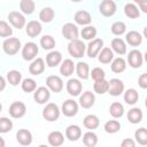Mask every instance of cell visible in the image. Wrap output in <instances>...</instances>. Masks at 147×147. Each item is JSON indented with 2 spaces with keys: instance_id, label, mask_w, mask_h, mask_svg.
<instances>
[{
  "instance_id": "cell-47",
  "label": "cell",
  "mask_w": 147,
  "mask_h": 147,
  "mask_svg": "<svg viewBox=\"0 0 147 147\" xmlns=\"http://www.w3.org/2000/svg\"><path fill=\"white\" fill-rule=\"evenodd\" d=\"M22 88H23V91H25L28 93L32 92L36 88V82L33 79H31V78H26L22 83Z\"/></svg>"
},
{
  "instance_id": "cell-51",
  "label": "cell",
  "mask_w": 147,
  "mask_h": 147,
  "mask_svg": "<svg viewBox=\"0 0 147 147\" xmlns=\"http://www.w3.org/2000/svg\"><path fill=\"white\" fill-rule=\"evenodd\" d=\"M134 1L139 3V6L144 13H147V0H134Z\"/></svg>"
},
{
  "instance_id": "cell-17",
  "label": "cell",
  "mask_w": 147,
  "mask_h": 147,
  "mask_svg": "<svg viewBox=\"0 0 147 147\" xmlns=\"http://www.w3.org/2000/svg\"><path fill=\"white\" fill-rule=\"evenodd\" d=\"M40 32H41V25H40L39 22H37V21H31V22L28 23V25H26V33H28L29 37L34 38V37H37Z\"/></svg>"
},
{
  "instance_id": "cell-32",
  "label": "cell",
  "mask_w": 147,
  "mask_h": 147,
  "mask_svg": "<svg viewBox=\"0 0 147 147\" xmlns=\"http://www.w3.org/2000/svg\"><path fill=\"white\" fill-rule=\"evenodd\" d=\"M53 17H54V10H53L51 7L44 8V9L40 11V14H39V18H40L42 22H45V23L51 22V21L53 20Z\"/></svg>"
},
{
  "instance_id": "cell-20",
  "label": "cell",
  "mask_w": 147,
  "mask_h": 147,
  "mask_svg": "<svg viewBox=\"0 0 147 147\" xmlns=\"http://www.w3.org/2000/svg\"><path fill=\"white\" fill-rule=\"evenodd\" d=\"M94 100H95V98H94L93 93L90 92V91H86L80 96L79 102H80V105H82L83 108H90V107H92L94 105Z\"/></svg>"
},
{
  "instance_id": "cell-3",
  "label": "cell",
  "mask_w": 147,
  "mask_h": 147,
  "mask_svg": "<svg viewBox=\"0 0 147 147\" xmlns=\"http://www.w3.org/2000/svg\"><path fill=\"white\" fill-rule=\"evenodd\" d=\"M42 116L45 119L49 121V122H53V121H56L60 116V110H59V107L55 105V103H48L45 109L42 110Z\"/></svg>"
},
{
  "instance_id": "cell-36",
  "label": "cell",
  "mask_w": 147,
  "mask_h": 147,
  "mask_svg": "<svg viewBox=\"0 0 147 147\" xmlns=\"http://www.w3.org/2000/svg\"><path fill=\"white\" fill-rule=\"evenodd\" d=\"M109 113L111 114V116H114V117L117 118V117H121L123 115L124 108H123V106L119 102H113L111 106H110V108H109Z\"/></svg>"
},
{
  "instance_id": "cell-16",
  "label": "cell",
  "mask_w": 147,
  "mask_h": 147,
  "mask_svg": "<svg viewBox=\"0 0 147 147\" xmlns=\"http://www.w3.org/2000/svg\"><path fill=\"white\" fill-rule=\"evenodd\" d=\"M16 139H17V141H18L21 145L28 146V145H30L31 141H32V136H31V132H30V131L23 129V130H20V131L17 132Z\"/></svg>"
},
{
  "instance_id": "cell-50",
  "label": "cell",
  "mask_w": 147,
  "mask_h": 147,
  "mask_svg": "<svg viewBox=\"0 0 147 147\" xmlns=\"http://www.w3.org/2000/svg\"><path fill=\"white\" fill-rule=\"evenodd\" d=\"M121 145L122 147H134V141L131 139H124Z\"/></svg>"
},
{
  "instance_id": "cell-46",
  "label": "cell",
  "mask_w": 147,
  "mask_h": 147,
  "mask_svg": "<svg viewBox=\"0 0 147 147\" xmlns=\"http://www.w3.org/2000/svg\"><path fill=\"white\" fill-rule=\"evenodd\" d=\"M125 29H126V26H125V24L123 22H115L111 25V32L114 34H117V36L124 33L125 32Z\"/></svg>"
},
{
  "instance_id": "cell-9",
  "label": "cell",
  "mask_w": 147,
  "mask_h": 147,
  "mask_svg": "<svg viewBox=\"0 0 147 147\" xmlns=\"http://www.w3.org/2000/svg\"><path fill=\"white\" fill-rule=\"evenodd\" d=\"M77 111H78V105L74 100H67L62 105V113L68 117L76 115Z\"/></svg>"
},
{
  "instance_id": "cell-24",
  "label": "cell",
  "mask_w": 147,
  "mask_h": 147,
  "mask_svg": "<svg viewBox=\"0 0 147 147\" xmlns=\"http://www.w3.org/2000/svg\"><path fill=\"white\" fill-rule=\"evenodd\" d=\"M126 41L131 45V46H138L141 44L142 41V37L139 32L137 31H130L127 34H126Z\"/></svg>"
},
{
  "instance_id": "cell-23",
  "label": "cell",
  "mask_w": 147,
  "mask_h": 147,
  "mask_svg": "<svg viewBox=\"0 0 147 147\" xmlns=\"http://www.w3.org/2000/svg\"><path fill=\"white\" fill-rule=\"evenodd\" d=\"M62 60V55L60 52H51L46 56V62L48 67H56Z\"/></svg>"
},
{
  "instance_id": "cell-21",
  "label": "cell",
  "mask_w": 147,
  "mask_h": 147,
  "mask_svg": "<svg viewBox=\"0 0 147 147\" xmlns=\"http://www.w3.org/2000/svg\"><path fill=\"white\" fill-rule=\"evenodd\" d=\"M75 21H76L77 24L86 25L91 22V15L86 10H79L75 14Z\"/></svg>"
},
{
  "instance_id": "cell-22",
  "label": "cell",
  "mask_w": 147,
  "mask_h": 147,
  "mask_svg": "<svg viewBox=\"0 0 147 147\" xmlns=\"http://www.w3.org/2000/svg\"><path fill=\"white\" fill-rule=\"evenodd\" d=\"M63 134L59 131H53L48 134V142L52 145V146H61L63 144Z\"/></svg>"
},
{
  "instance_id": "cell-54",
  "label": "cell",
  "mask_w": 147,
  "mask_h": 147,
  "mask_svg": "<svg viewBox=\"0 0 147 147\" xmlns=\"http://www.w3.org/2000/svg\"><path fill=\"white\" fill-rule=\"evenodd\" d=\"M71 1H75V2H79V1H82V0H71Z\"/></svg>"
},
{
  "instance_id": "cell-42",
  "label": "cell",
  "mask_w": 147,
  "mask_h": 147,
  "mask_svg": "<svg viewBox=\"0 0 147 147\" xmlns=\"http://www.w3.org/2000/svg\"><path fill=\"white\" fill-rule=\"evenodd\" d=\"M13 127V123L9 118L7 117H1L0 118V133H6L10 131Z\"/></svg>"
},
{
  "instance_id": "cell-34",
  "label": "cell",
  "mask_w": 147,
  "mask_h": 147,
  "mask_svg": "<svg viewBox=\"0 0 147 147\" xmlns=\"http://www.w3.org/2000/svg\"><path fill=\"white\" fill-rule=\"evenodd\" d=\"M124 100L129 105H134L138 101V92L136 90H133V88L127 90L125 92V94H124Z\"/></svg>"
},
{
  "instance_id": "cell-43",
  "label": "cell",
  "mask_w": 147,
  "mask_h": 147,
  "mask_svg": "<svg viewBox=\"0 0 147 147\" xmlns=\"http://www.w3.org/2000/svg\"><path fill=\"white\" fill-rule=\"evenodd\" d=\"M96 34V30L94 26H86L82 30V37L86 40H90V39H93Z\"/></svg>"
},
{
  "instance_id": "cell-10",
  "label": "cell",
  "mask_w": 147,
  "mask_h": 147,
  "mask_svg": "<svg viewBox=\"0 0 147 147\" xmlns=\"http://www.w3.org/2000/svg\"><path fill=\"white\" fill-rule=\"evenodd\" d=\"M8 20H9V22H10L15 28H17V29H22V28L24 26V24H25V18H24V16H23L21 13H18V11H11V13H9Z\"/></svg>"
},
{
  "instance_id": "cell-7",
  "label": "cell",
  "mask_w": 147,
  "mask_h": 147,
  "mask_svg": "<svg viewBox=\"0 0 147 147\" xmlns=\"http://www.w3.org/2000/svg\"><path fill=\"white\" fill-rule=\"evenodd\" d=\"M100 13L103 16H111L116 11V3L113 0H103L100 3Z\"/></svg>"
},
{
  "instance_id": "cell-13",
  "label": "cell",
  "mask_w": 147,
  "mask_h": 147,
  "mask_svg": "<svg viewBox=\"0 0 147 147\" xmlns=\"http://www.w3.org/2000/svg\"><path fill=\"white\" fill-rule=\"evenodd\" d=\"M102 45H103V41L101 39H94V40H92L88 44V47H87V55L90 57H92V59L98 55L99 51L101 49Z\"/></svg>"
},
{
  "instance_id": "cell-41",
  "label": "cell",
  "mask_w": 147,
  "mask_h": 147,
  "mask_svg": "<svg viewBox=\"0 0 147 147\" xmlns=\"http://www.w3.org/2000/svg\"><path fill=\"white\" fill-rule=\"evenodd\" d=\"M40 45L42 46L44 49H52L55 46V40L53 39L52 36H44L40 40Z\"/></svg>"
},
{
  "instance_id": "cell-4",
  "label": "cell",
  "mask_w": 147,
  "mask_h": 147,
  "mask_svg": "<svg viewBox=\"0 0 147 147\" xmlns=\"http://www.w3.org/2000/svg\"><path fill=\"white\" fill-rule=\"evenodd\" d=\"M123 91H124V84L122 80H119L117 78H113L110 82H108V92L111 95L117 96V95L122 94Z\"/></svg>"
},
{
  "instance_id": "cell-11",
  "label": "cell",
  "mask_w": 147,
  "mask_h": 147,
  "mask_svg": "<svg viewBox=\"0 0 147 147\" xmlns=\"http://www.w3.org/2000/svg\"><path fill=\"white\" fill-rule=\"evenodd\" d=\"M127 61H129V64L132 68H139L142 64V55L137 49L131 51L127 55Z\"/></svg>"
},
{
  "instance_id": "cell-28",
  "label": "cell",
  "mask_w": 147,
  "mask_h": 147,
  "mask_svg": "<svg viewBox=\"0 0 147 147\" xmlns=\"http://www.w3.org/2000/svg\"><path fill=\"white\" fill-rule=\"evenodd\" d=\"M84 125H85V127H87L90 130L96 129L99 126V118L95 115H87L84 118Z\"/></svg>"
},
{
  "instance_id": "cell-1",
  "label": "cell",
  "mask_w": 147,
  "mask_h": 147,
  "mask_svg": "<svg viewBox=\"0 0 147 147\" xmlns=\"http://www.w3.org/2000/svg\"><path fill=\"white\" fill-rule=\"evenodd\" d=\"M68 51L74 57H82L85 52V45L79 39H74L68 45Z\"/></svg>"
},
{
  "instance_id": "cell-37",
  "label": "cell",
  "mask_w": 147,
  "mask_h": 147,
  "mask_svg": "<svg viewBox=\"0 0 147 147\" xmlns=\"http://www.w3.org/2000/svg\"><path fill=\"white\" fill-rule=\"evenodd\" d=\"M134 137H136V140H137L140 145L145 146V145L147 144V130H146L145 127L138 129V130L136 131V133H134Z\"/></svg>"
},
{
  "instance_id": "cell-25",
  "label": "cell",
  "mask_w": 147,
  "mask_h": 147,
  "mask_svg": "<svg viewBox=\"0 0 147 147\" xmlns=\"http://www.w3.org/2000/svg\"><path fill=\"white\" fill-rule=\"evenodd\" d=\"M127 119L132 124H137L142 119V111L139 108H133L127 113Z\"/></svg>"
},
{
  "instance_id": "cell-5",
  "label": "cell",
  "mask_w": 147,
  "mask_h": 147,
  "mask_svg": "<svg viewBox=\"0 0 147 147\" xmlns=\"http://www.w3.org/2000/svg\"><path fill=\"white\" fill-rule=\"evenodd\" d=\"M26 111V108H25V105L23 102H20V101H16V102H13L9 107V114L11 117L14 118H20L22 117Z\"/></svg>"
},
{
  "instance_id": "cell-19",
  "label": "cell",
  "mask_w": 147,
  "mask_h": 147,
  "mask_svg": "<svg viewBox=\"0 0 147 147\" xmlns=\"http://www.w3.org/2000/svg\"><path fill=\"white\" fill-rule=\"evenodd\" d=\"M44 69H45V64H44V60H42V59H37V60H34V61L30 64V67H29L30 74H32V75H34V76L40 75V74L44 71Z\"/></svg>"
},
{
  "instance_id": "cell-14",
  "label": "cell",
  "mask_w": 147,
  "mask_h": 147,
  "mask_svg": "<svg viewBox=\"0 0 147 147\" xmlns=\"http://www.w3.org/2000/svg\"><path fill=\"white\" fill-rule=\"evenodd\" d=\"M67 91L69 92L70 95H78L82 91V83L78 79H70L67 83Z\"/></svg>"
},
{
  "instance_id": "cell-49",
  "label": "cell",
  "mask_w": 147,
  "mask_h": 147,
  "mask_svg": "<svg viewBox=\"0 0 147 147\" xmlns=\"http://www.w3.org/2000/svg\"><path fill=\"white\" fill-rule=\"evenodd\" d=\"M139 85H140V87H142V88H146V87H147V75H146V74H142V75L139 77Z\"/></svg>"
},
{
  "instance_id": "cell-45",
  "label": "cell",
  "mask_w": 147,
  "mask_h": 147,
  "mask_svg": "<svg viewBox=\"0 0 147 147\" xmlns=\"http://www.w3.org/2000/svg\"><path fill=\"white\" fill-rule=\"evenodd\" d=\"M13 33L11 28L5 21H0V37H9Z\"/></svg>"
},
{
  "instance_id": "cell-48",
  "label": "cell",
  "mask_w": 147,
  "mask_h": 147,
  "mask_svg": "<svg viewBox=\"0 0 147 147\" xmlns=\"http://www.w3.org/2000/svg\"><path fill=\"white\" fill-rule=\"evenodd\" d=\"M91 76L92 78L96 82V80H101V79H105V71L101 69V68H94L91 72Z\"/></svg>"
},
{
  "instance_id": "cell-53",
  "label": "cell",
  "mask_w": 147,
  "mask_h": 147,
  "mask_svg": "<svg viewBox=\"0 0 147 147\" xmlns=\"http://www.w3.org/2000/svg\"><path fill=\"white\" fill-rule=\"evenodd\" d=\"M5 146V141H3V139L0 137V147H3Z\"/></svg>"
},
{
  "instance_id": "cell-44",
  "label": "cell",
  "mask_w": 147,
  "mask_h": 147,
  "mask_svg": "<svg viewBox=\"0 0 147 147\" xmlns=\"http://www.w3.org/2000/svg\"><path fill=\"white\" fill-rule=\"evenodd\" d=\"M121 129V125L117 121H109L105 124V130L108 133H115Z\"/></svg>"
},
{
  "instance_id": "cell-31",
  "label": "cell",
  "mask_w": 147,
  "mask_h": 147,
  "mask_svg": "<svg viewBox=\"0 0 147 147\" xmlns=\"http://www.w3.org/2000/svg\"><path fill=\"white\" fill-rule=\"evenodd\" d=\"M114 57V54H113V51L108 47L103 48L101 51V53L99 54V61L101 63H109Z\"/></svg>"
},
{
  "instance_id": "cell-39",
  "label": "cell",
  "mask_w": 147,
  "mask_h": 147,
  "mask_svg": "<svg viewBox=\"0 0 147 147\" xmlns=\"http://www.w3.org/2000/svg\"><path fill=\"white\" fill-rule=\"evenodd\" d=\"M77 75L79 78L86 79L88 77V65L85 62H78L77 63Z\"/></svg>"
},
{
  "instance_id": "cell-33",
  "label": "cell",
  "mask_w": 147,
  "mask_h": 147,
  "mask_svg": "<svg viewBox=\"0 0 147 147\" xmlns=\"http://www.w3.org/2000/svg\"><path fill=\"white\" fill-rule=\"evenodd\" d=\"M20 8L24 14H31L34 10V2L33 0H21Z\"/></svg>"
},
{
  "instance_id": "cell-6",
  "label": "cell",
  "mask_w": 147,
  "mask_h": 147,
  "mask_svg": "<svg viewBox=\"0 0 147 147\" xmlns=\"http://www.w3.org/2000/svg\"><path fill=\"white\" fill-rule=\"evenodd\" d=\"M37 54H38V46L34 42H26L25 46L23 47V51H22L23 59L30 61V60L34 59V56Z\"/></svg>"
},
{
  "instance_id": "cell-38",
  "label": "cell",
  "mask_w": 147,
  "mask_h": 147,
  "mask_svg": "<svg viewBox=\"0 0 147 147\" xmlns=\"http://www.w3.org/2000/svg\"><path fill=\"white\" fill-rule=\"evenodd\" d=\"M7 79H8V82L11 84V85H17L20 82H21V79H22V75H21V72L20 71H17V70H11V71H9L8 74H7Z\"/></svg>"
},
{
  "instance_id": "cell-27",
  "label": "cell",
  "mask_w": 147,
  "mask_h": 147,
  "mask_svg": "<svg viewBox=\"0 0 147 147\" xmlns=\"http://www.w3.org/2000/svg\"><path fill=\"white\" fill-rule=\"evenodd\" d=\"M111 47L113 49L118 53V54H124L126 52V46H125V42L121 39V38H115L113 39L111 41Z\"/></svg>"
},
{
  "instance_id": "cell-26",
  "label": "cell",
  "mask_w": 147,
  "mask_h": 147,
  "mask_svg": "<svg viewBox=\"0 0 147 147\" xmlns=\"http://www.w3.org/2000/svg\"><path fill=\"white\" fill-rule=\"evenodd\" d=\"M74 69H75V65H74V62L71 60H64L63 63L61 64V68H60V71L63 76H70L72 72H74Z\"/></svg>"
},
{
  "instance_id": "cell-35",
  "label": "cell",
  "mask_w": 147,
  "mask_h": 147,
  "mask_svg": "<svg viewBox=\"0 0 147 147\" xmlns=\"http://www.w3.org/2000/svg\"><path fill=\"white\" fill-rule=\"evenodd\" d=\"M125 67H126L125 61H124L122 57H117V59H115L114 62L111 63V70H113L114 72H117V74L124 71V70H125Z\"/></svg>"
},
{
  "instance_id": "cell-18",
  "label": "cell",
  "mask_w": 147,
  "mask_h": 147,
  "mask_svg": "<svg viewBox=\"0 0 147 147\" xmlns=\"http://www.w3.org/2000/svg\"><path fill=\"white\" fill-rule=\"evenodd\" d=\"M80 134H82V130H80V127L77 126V125H70V126H68L67 130H65V136H67V138H68L69 140H71V141L78 140V139L80 138Z\"/></svg>"
},
{
  "instance_id": "cell-29",
  "label": "cell",
  "mask_w": 147,
  "mask_h": 147,
  "mask_svg": "<svg viewBox=\"0 0 147 147\" xmlns=\"http://www.w3.org/2000/svg\"><path fill=\"white\" fill-rule=\"evenodd\" d=\"M83 142H84V145L87 146V147H93V146H95L96 142H98V137H96V134L93 133V132H86V133L84 134V137H83Z\"/></svg>"
},
{
  "instance_id": "cell-52",
  "label": "cell",
  "mask_w": 147,
  "mask_h": 147,
  "mask_svg": "<svg viewBox=\"0 0 147 147\" xmlns=\"http://www.w3.org/2000/svg\"><path fill=\"white\" fill-rule=\"evenodd\" d=\"M6 86V82H5V78L2 76H0V91H2Z\"/></svg>"
},
{
  "instance_id": "cell-55",
  "label": "cell",
  "mask_w": 147,
  "mask_h": 147,
  "mask_svg": "<svg viewBox=\"0 0 147 147\" xmlns=\"http://www.w3.org/2000/svg\"><path fill=\"white\" fill-rule=\"evenodd\" d=\"M1 108H2V106H1V103H0V111H1Z\"/></svg>"
},
{
  "instance_id": "cell-8",
  "label": "cell",
  "mask_w": 147,
  "mask_h": 147,
  "mask_svg": "<svg viewBox=\"0 0 147 147\" xmlns=\"http://www.w3.org/2000/svg\"><path fill=\"white\" fill-rule=\"evenodd\" d=\"M62 33L67 39L74 40V39H77V37H78V29H77V26L75 24L67 23L62 28Z\"/></svg>"
},
{
  "instance_id": "cell-40",
  "label": "cell",
  "mask_w": 147,
  "mask_h": 147,
  "mask_svg": "<svg viewBox=\"0 0 147 147\" xmlns=\"http://www.w3.org/2000/svg\"><path fill=\"white\" fill-rule=\"evenodd\" d=\"M94 91L99 94H103L108 91V82L105 79L101 80H96L94 84Z\"/></svg>"
},
{
  "instance_id": "cell-30",
  "label": "cell",
  "mask_w": 147,
  "mask_h": 147,
  "mask_svg": "<svg viewBox=\"0 0 147 147\" xmlns=\"http://www.w3.org/2000/svg\"><path fill=\"white\" fill-rule=\"evenodd\" d=\"M124 13H125V15H126L127 17H130V18H137V17L139 16V14H140L138 7L134 6L133 3H127V5H125V7H124Z\"/></svg>"
},
{
  "instance_id": "cell-2",
  "label": "cell",
  "mask_w": 147,
  "mask_h": 147,
  "mask_svg": "<svg viewBox=\"0 0 147 147\" xmlns=\"http://www.w3.org/2000/svg\"><path fill=\"white\" fill-rule=\"evenodd\" d=\"M3 51L9 54V55H14L18 52V49L21 48V41L17 38H7L3 41Z\"/></svg>"
},
{
  "instance_id": "cell-15",
  "label": "cell",
  "mask_w": 147,
  "mask_h": 147,
  "mask_svg": "<svg viewBox=\"0 0 147 147\" xmlns=\"http://www.w3.org/2000/svg\"><path fill=\"white\" fill-rule=\"evenodd\" d=\"M51 94H49V91L41 86V87H38L37 91L34 92V100L38 102V103H45L46 101H48Z\"/></svg>"
},
{
  "instance_id": "cell-12",
  "label": "cell",
  "mask_w": 147,
  "mask_h": 147,
  "mask_svg": "<svg viewBox=\"0 0 147 147\" xmlns=\"http://www.w3.org/2000/svg\"><path fill=\"white\" fill-rule=\"evenodd\" d=\"M46 84L47 86L53 91V92H60L62 88H63V82L60 77L57 76H49L47 79H46Z\"/></svg>"
}]
</instances>
